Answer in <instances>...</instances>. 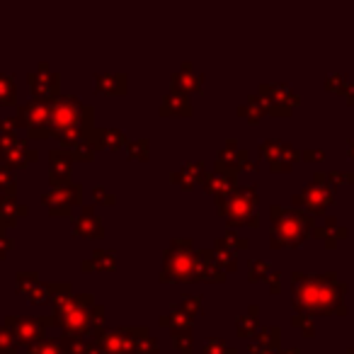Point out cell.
I'll return each mask as SVG.
<instances>
[{
	"label": "cell",
	"mask_w": 354,
	"mask_h": 354,
	"mask_svg": "<svg viewBox=\"0 0 354 354\" xmlns=\"http://www.w3.org/2000/svg\"><path fill=\"white\" fill-rule=\"evenodd\" d=\"M0 102H12V83L8 78H3V75H0Z\"/></svg>",
	"instance_id": "6da1fadb"
}]
</instances>
